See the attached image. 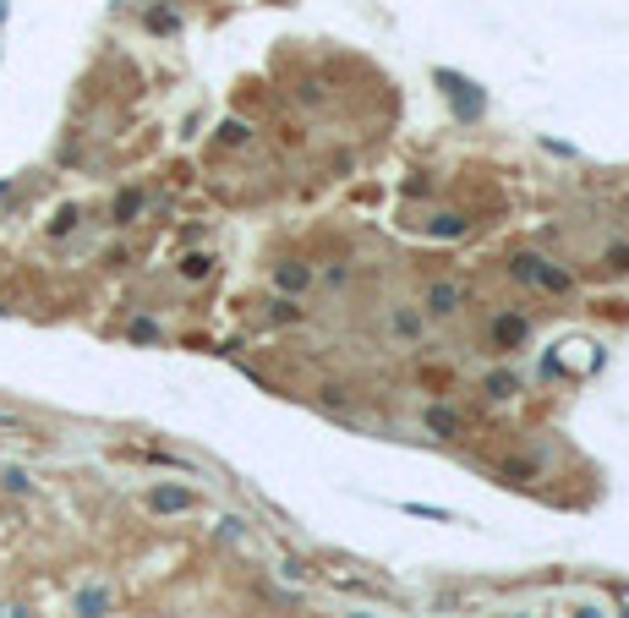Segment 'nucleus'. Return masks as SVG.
I'll list each match as a JSON object with an SVG mask.
<instances>
[{
	"label": "nucleus",
	"mask_w": 629,
	"mask_h": 618,
	"mask_svg": "<svg viewBox=\"0 0 629 618\" xmlns=\"http://www.w3.org/2000/svg\"><path fill=\"white\" fill-rule=\"evenodd\" d=\"M509 279L515 285H531V290H547V296H575V274L564 263L542 258V252H509Z\"/></svg>",
	"instance_id": "obj_1"
},
{
	"label": "nucleus",
	"mask_w": 629,
	"mask_h": 618,
	"mask_svg": "<svg viewBox=\"0 0 629 618\" xmlns=\"http://www.w3.org/2000/svg\"><path fill=\"white\" fill-rule=\"evenodd\" d=\"M531 334H537V323L526 318V312H498L493 323H487V345H493L498 356H515L531 345Z\"/></svg>",
	"instance_id": "obj_2"
},
{
	"label": "nucleus",
	"mask_w": 629,
	"mask_h": 618,
	"mask_svg": "<svg viewBox=\"0 0 629 618\" xmlns=\"http://www.w3.org/2000/svg\"><path fill=\"white\" fill-rule=\"evenodd\" d=\"M460 307H465V285H460V279H433V285L422 290V312H427V323H449V318H460Z\"/></svg>",
	"instance_id": "obj_3"
},
{
	"label": "nucleus",
	"mask_w": 629,
	"mask_h": 618,
	"mask_svg": "<svg viewBox=\"0 0 629 618\" xmlns=\"http://www.w3.org/2000/svg\"><path fill=\"white\" fill-rule=\"evenodd\" d=\"M148 509H154L159 520L192 515V509H197V493H192V487H181V482H159V487H148Z\"/></svg>",
	"instance_id": "obj_4"
},
{
	"label": "nucleus",
	"mask_w": 629,
	"mask_h": 618,
	"mask_svg": "<svg viewBox=\"0 0 629 618\" xmlns=\"http://www.w3.org/2000/svg\"><path fill=\"white\" fill-rule=\"evenodd\" d=\"M389 334L400 345H422L427 340V312L411 307V301H394V307H389Z\"/></svg>",
	"instance_id": "obj_5"
},
{
	"label": "nucleus",
	"mask_w": 629,
	"mask_h": 618,
	"mask_svg": "<svg viewBox=\"0 0 629 618\" xmlns=\"http://www.w3.org/2000/svg\"><path fill=\"white\" fill-rule=\"evenodd\" d=\"M312 279H318V274H312V263H301V258H279L274 263V296H307V290H312Z\"/></svg>",
	"instance_id": "obj_6"
},
{
	"label": "nucleus",
	"mask_w": 629,
	"mask_h": 618,
	"mask_svg": "<svg viewBox=\"0 0 629 618\" xmlns=\"http://www.w3.org/2000/svg\"><path fill=\"white\" fill-rule=\"evenodd\" d=\"M110 608H115V591H110V586H99V580L77 586V597H72V613H77V618H104Z\"/></svg>",
	"instance_id": "obj_7"
},
{
	"label": "nucleus",
	"mask_w": 629,
	"mask_h": 618,
	"mask_svg": "<svg viewBox=\"0 0 629 618\" xmlns=\"http://www.w3.org/2000/svg\"><path fill=\"white\" fill-rule=\"evenodd\" d=\"M143 208H148V192H143V186H121V192H115V203H110V225H137V219H143Z\"/></svg>",
	"instance_id": "obj_8"
},
{
	"label": "nucleus",
	"mask_w": 629,
	"mask_h": 618,
	"mask_svg": "<svg viewBox=\"0 0 629 618\" xmlns=\"http://www.w3.org/2000/svg\"><path fill=\"white\" fill-rule=\"evenodd\" d=\"M427 236H433V241H460V236H471V219L454 214V208H444V214L427 219Z\"/></svg>",
	"instance_id": "obj_9"
},
{
	"label": "nucleus",
	"mask_w": 629,
	"mask_h": 618,
	"mask_svg": "<svg viewBox=\"0 0 629 618\" xmlns=\"http://www.w3.org/2000/svg\"><path fill=\"white\" fill-rule=\"evenodd\" d=\"M422 427H427L433 438H460V433H465V422L449 411V405H427V411H422Z\"/></svg>",
	"instance_id": "obj_10"
},
{
	"label": "nucleus",
	"mask_w": 629,
	"mask_h": 618,
	"mask_svg": "<svg viewBox=\"0 0 629 618\" xmlns=\"http://www.w3.org/2000/svg\"><path fill=\"white\" fill-rule=\"evenodd\" d=\"M482 394H487V400H515V394H520V372H509V367L487 372V378H482Z\"/></svg>",
	"instance_id": "obj_11"
},
{
	"label": "nucleus",
	"mask_w": 629,
	"mask_h": 618,
	"mask_svg": "<svg viewBox=\"0 0 629 618\" xmlns=\"http://www.w3.org/2000/svg\"><path fill=\"white\" fill-rule=\"evenodd\" d=\"M269 323H290V329H296V323H307V307H301L296 296H274L269 301Z\"/></svg>",
	"instance_id": "obj_12"
},
{
	"label": "nucleus",
	"mask_w": 629,
	"mask_h": 618,
	"mask_svg": "<svg viewBox=\"0 0 629 618\" xmlns=\"http://www.w3.org/2000/svg\"><path fill=\"white\" fill-rule=\"evenodd\" d=\"M143 28L148 33H159V39H170V33H181V11H170V6H154L143 17Z\"/></svg>",
	"instance_id": "obj_13"
},
{
	"label": "nucleus",
	"mask_w": 629,
	"mask_h": 618,
	"mask_svg": "<svg viewBox=\"0 0 629 618\" xmlns=\"http://www.w3.org/2000/svg\"><path fill=\"white\" fill-rule=\"evenodd\" d=\"M77 225H83V208H77V203H66L61 214H55L50 225H44V230H50V241H61V236H72Z\"/></svg>",
	"instance_id": "obj_14"
},
{
	"label": "nucleus",
	"mask_w": 629,
	"mask_h": 618,
	"mask_svg": "<svg viewBox=\"0 0 629 618\" xmlns=\"http://www.w3.org/2000/svg\"><path fill=\"white\" fill-rule=\"evenodd\" d=\"M126 340H137V345H159L165 334H159V323H154V318H132V323H126Z\"/></svg>",
	"instance_id": "obj_15"
},
{
	"label": "nucleus",
	"mask_w": 629,
	"mask_h": 618,
	"mask_svg": "<svg viewBox=\"0 0 629 618\" xmlns=\"http://www.w3.org/2000/svg\"><path fill=\"white\" fill-rule=\"evenodd\" d=\"M0 487H6V493H17V498H28V493H33V476L22 471V465H6V471H0Z\"/></svg>",
	"instance_id": "obj_16"
},
{
	"label": "nucleus",
	"mask_w": 629,
	"mask_h": 618,
	"mask_svg": "<svg viewBox=\"0 0 629 618\" xmlns=\"http://www.w3.org/2000/svg\"><path fill=\"white\" fill-rule=\"evenodd\" d=\"M296 99L307 104V110H318V104L329 99V88H323V77H301V83H296Z\"/></svg>",
	"instance_id": "obj_17"
},
{
	"label": "nucleus",
	"mask_w": 629,
	"mask_h": 618,
	"mask_svg": "<svg viewBox=\"0 0 629 618\" xmlns=\"http://www.w3.org/2000/svg\"><path fill=\"white\" fill-rule=\"evenodd\" d=\"M214 274V258H208V252H186L181 258V279H208Z\"/></svg>",
	"instance_id": "obj_18"
},
{
	"label": "nucleus",
	"mask_w": 629,
	"mask_h": 618,
	"mask_svg": "<svg viewBox=\"0 0 629 618\" xmlns=\"http://www.w3.org/2000/svg\"><path fill=\"white\" fill-rule=\"evenodd\" d=\"M602 268H608V274H629V241H613V247L602 252Z\"/></svg>",
	"instance_id": "obj_19"
},
{
	"label": "nucleus",
	"mask_w": 629,
	"mask_h": 618,
	"mask_svg": "<svg viewBox=\"0 0 629 618\" xmlns=\"http://www.w3.org/2000/svg\"><path fill=\"white\" fill-rule=\"evenodd\" d=\"M219 143H225V148L252 143V126H247V121H225V126H219Z\"/></svg>",
	"instance_id": "obj_20"
},
{
	"label": "nucleus",
	"mask_w": 629,
	"mask_h": 618,
	"mask_svg": "<svg viewBox=\"0 0 629 618\" xmlns=\"http://www.w3.org/2000/svg\"><path fill=\"white\" fill-rule=\"evenodd\" d=\"M498 476H504V482H509V476L526 482V476H537V465H531V460H504V471H498Z\"/></svg>",
	"instance_id": "obj_21"
},
{
	"label": "nucleus",
	"mask_w": 629,
	"mask_h": 618,
	"mask_svg": "<svg viewBox=\"0 0 629 618\" xmlns=\"http://www.w3.org/2000/svg\"><path fill=\"white\" fill-rule=\"evenodd\" d=\"M323 285L345 290V285H351V268H345V263H329V268H323Z\"/></svg>",
	"instance_id": "obj_22"
},
{
	"label": "nucleus",
	"mask_w": 629,
	"mask_h": 618,
	"mask_svg": "<svg viewBox=\"0 0 629 618\" xmlns=\"http://www.w3.org/2000/svg\"><path fill=\"white\" fill-rule=\"evenodd\" d=\"M323 400H329V405H340V411H345V405H351V389H345V383H329V389H323Z\"/></svg>",
	"instance_id": "obj_23"
},
{
	"label": "nucleus",
	"mask_w": 629,
	"mask_h": 618,
	"mask_svg": "<svg viewBox=\"0 0 629 618\" xmlns=\"http://www.w3.org/2000/svg\"><path fill=\"white\" fill-rule=\"evenodd\" d=\"M219 536H225V542H236V536H247V520H236V515H230V520H219Z\"/></svg>",
	"instance_id": "obj_24"
},
{
	"label": "nucleus",
	"mask_w": 629,
	"mask_h": 618,
	"mask_svg": "<svg viewBox=\"0 0 629 618\" xmlns=\"http://www.w3.org/2000/svg\"><path fill=\"white\" fill-rule=\"evenodd\" d=\"M279 575H285V580H307V564H301V558H285V564H279Z\"/></svg>",
	"instance_id": "obj_25"
},
{
	"label": "nucleus",
	"mask_w": 629,
	"mask_h": 618,
	"mask_svg": "<svg viewBox=\"0 0 629 618\" xmlns=\"http://www.w3.org/2000/svg\"><path fill=\"white\" fill-rule=\"evenodd\" d=\"M0 618H33V613L22 608V602H0Z\"/></svg>",
	"instance_id": "obj_26"
},
{
	"label": "nucleus",
	"mask_w": 629,
	"mask_h": 618,
	"mask_svg": "<svg viewBox=\"0 0 629 618\" xmlns=\"http://www.w3.org/2000/svg\"><path fill=\"white\" fill-rule=\"evenodd\" d=\"M619 597H624V618H629V591L624 586H619Z\"/></svg>",
	"instance_id": "obj_27"
},
{
	"label": "nucleus",
	"mask_w": 629,
	"mask_h": 618,
	"mask_svg": "<svg viewBox=\"0 0 629 618\" xmlns=\"http://www.w3.org/2000/svg\"><path fill=\"white\" fill-rule=\"evenodd\" d=\"M345 618H372V613H345Z\"/></svg>",
	"instance_id": "obj_28"
},
{
	"label": "nucleus",
	"mask_w": 629,
	"mask_h": 618,
	"mask_svg": "<svg viewBox=\"0 0 629 618\" xmlns=\"http://www.w3.org/2000/svg\"><path fill=\"white\" fill-rule=\"evenodd\" d=\"M0 17H6V0H0Z\"/></svg>",
	"instance_id": "obj_29"
}]
</instances>
